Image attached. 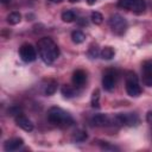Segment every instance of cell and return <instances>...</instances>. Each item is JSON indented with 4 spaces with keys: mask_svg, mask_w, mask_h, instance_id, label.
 Returning <instances> with one entry per match:
<instances>
[{
    "mask_svg": "<svg viewBox=\"0 0 152 152\" xmlns=\"http://www.w3.org/2000/svg\"><path fill=\"white\" fill-rule=\"evenodd\" d=\"M37 49H38L39 57L46 64L53 63L55 59H57V57L59 56V49L57 44L49 37H44L39 39L37 43Z\"/></svg>",
    "mask_w": 152,
    "mask_h": 152,
    "instance_id": "obj_1",
    "label": "cell"
},
{
    "mask_svg": "<svg viewBox=\"0 0 152 152\" xmlns=\"http://www.w3.org/2000/svg\"><path fill=\"white\" fill-rule=\"evenodd\" d=\"M48 120L51 124L62 126V127H68L74 124V120L70 116V114H68L65 110H63L62 108H58V107H51L49 109Z\"/></svg>",
    "mask_w": 152,
    "mask_h": 152,
    "instance_id": "obj_2",
    "label": "cell"
},
{
    "mask_svg": "<svg viewBox=\"0 0 152 152\" xmlns=\"http://www.w3.org/2000/svg\"><path fill=\"white\" fill-rule=\"evenodd\" d=\"M126 91L129 96L137 97L141 94V88L138 82V77L134 72H127L126 76Z\"/></svg>",
    "mask_w": 152,
    "mask_h": 152,
    "instance_id": "obj_3",
    "label": "cell"
},
{
    "mask_svg": "<svg viewBox=\"0 0 152 152\" xmlns=\"http://www.w3.org/2000/svg\"><path fill=\"white\" fill-rule=\"evenodd\" d=\"M109 26L112 31L116 34H124L127 28V21L120 14H113L109 18Z\"/></svg>",
    "mask_w": 152,
    "mask_h": 152,
    "instance_id": "obj_4",
    "label": "cell"
},
{
    "mask_svg": "<svg viewBox=\"0 0 152 152\" xmlns=\"http://www.w3.org/2000/svg\"><path fill=\"white\" fill-rule=\"evenodd\" d=\"M118 6L124 10L133 11L135 13H141L145 10V0H119Z\"/></svg>",
    "mask_w": 152,
    "mask_h": 152,
    "instance_id": "obj_5",
    "label": "cell"
},
{
    "mask_svg": "<svg viewBox=\"0 0 152 152\" xmlns=\"http://www.w3.org/2000/svg\"><path fill=\"white\" fill-rule=\"evenodd\" d=\"M19 55H20V58L26 62V63H30V62H33L36 58H37V51L36 49L31 45V44H23L20 48H19Z\"/></svg>",
    "mask_w": 152,
    "mask_h": 152,
    "instance_id": "obj_6",
    "label": "cell"
},
{
    "mask_svg": "<svg viewBox=\"0 0 152 152\" xmlns=\"http://www.w3.org/2000/svg\"><path fill=\"white\" fill-rule=\"evenodd\" d=\"M118 125H126V126H135L139 122V118L134 113H120L114 118Z\"/></svg>",
    "mask_w": 152,
    "mask_h": 152,
    "instance_id": "obj_7",
    "label": "cell"
},
{
    "mask_svg": "<svg viewBox=\"0 0 152 152\" xmlns=\"http://www.w3.org/2000/svg\"><path fill=\"white\" fill-rule=\"evenodd\" d=\"M102 86L106 90H112L115 87V72L112 70H107L102 77Z\"/></svg>",
    "mask_w": 152,
    "mask_h": 152,
    "instance_id": "obj_8",
    "label": "cell"
},
{
    "mask_svg": "<svg viewBox=\"0 0 152 152\" xmlns=\"http://www.w3.org/2000/svg\"><path fill=\"white\" fill-rule=\"evenodd\" d=\"M15 122H17V125H18L20 128H23V129L26 131V132H31V131L33 129V124H32V121H31L28 118H26L25 115H23V114H18V115L15 116Z\"/></svg>",
    "mask_w": 152,
    "mask_h": 152,
    "instance_id": "obj_9",
    "label": "cell"
},
{
    "mask_svg": "<svg viewBox=\"0 0 152 152\" xmlns=\"http://www.w3.org/2000/svg\"><path fill=\"white\" fill-rule=\"evenodd\" d=\"M23 144H24V140L21 138H13V139L7 140L4 144V150L7 151V152L17 151V150H19L23 146Z\"/></svg>",
    "mask_w": 152,
    "mask_h": 152,
    "instance_id": "obj_10",
    "label": "cell"
},
{
    "mask_svg": "<svg viewBox=\"0 0 152 152\" xmlns=\"http://www.w3.org/2000/svg\"><path fill=\"white\" fill-rule=\"evenodd\" d=\"M87 80V75L83 70H76L72 74V83L75 87H82Z\"/></svg>",
    "mask_w": 152,
    "mask_h": 152,
    "instance_id": "obj_11",
    "label": "cell"
},
{
    "mask_svg": "<svg viewBox=\"0 0 152 152\" xmlns=\"http://www.w3.org/2000/svg\"><path fill=\"white\" fill-rule=\"evenodd\" d=\"M109 119L106 114H96L91 118V124L95 126H106L108 125Z\"/></svg>",
    "mask_w": 152,
    "mask_h": 152,
    "instance_id": "obj_12",
    "label": "cell"
},
{
    "mask_svg": "<svg viewBox=\"0 0 152 152\" xmlns=\"http://www.w3.org/2000/svg\"><path fill=\"white\" fill-rule=\"evenodd\" d=\"M71 39H72L74 43L81 44V43L84 42L86 34H84L82 31H80V30H75V31H72V33H71Z\"/></svg>",
    "mask_w": 152,
    "mask_h": 152,
    "instance_id": "obj_13",
    "label": "cell"
},
{
    "mask_svg": "<svg viewBox=\"0 0 152 152\" xmlns=\"http://www.w3.org/2000/svg\"><path fill=\"white\" fill-rule=\"evenodd\" d=\"M100 55H101V57L103 59H112L114 57V55H115V51H114V49L112 46H104L102 49V51L100 52Z\"/></svg>",
    "mask_w": 152,
    "mask_h": 152,
    "instance_id": "obj_14",
    "label": "cell"
},
{
    "mask_svg": "<svg viewBox=\"0 0 152 152\" xmlns=\"http://www.w3.org/2000/svg\"><path fill=\"white\" fill-rule=\"evenodd\" d=\"M20 19H21V15L18 12H12L7 15V23L10 25H17L20 21Z\"/></svg>",
    "mask_w": 152,
    "mask_h": 152,
    "instance_id": "obj_15",
    "label": "cell"
},
{
    "mask_svg": "<svg viewBox=\"0 0 152 152\" xmlns=\"http://www.w3.org/2000/svg\"><path fill=\"white\" fill-rule=\"evenodd\" d=\"M90 103L94 108H99L100 107V90L99 89H95L91 94V100H90Z\"/></svg>",
    "mask_w": 152,
    "mask_h": 152,
    "instance_id": "obj_16",
    "label": "cell"
},
{
    "mask_svg": "<svg viewBox=\"0 0 152 152\" xmlns=\"http://www.w3.org/2000/svg\"><path fill=\"white\" fill-rule=\"evenodd\" d=\"M76 19V14L72 11H65L62 13V20L65 23H71Z\"/></svg>",
    "mask_w": 152,
    "mask_h": 152,
    "instance_id": "obj_17",
    "label": "cell"
},
{
    "mask_svg": "<svg viewBox=\"0 0 152 152\" xmlns=\"http://www.w3.org/2000/svg\"><path fill=\"white\" fill-rule=\"evenodd\" d=\"M87 138H88V135H87V132H84V131H76L72 135L74 141H84Z\"/></svg>",
    "mask_w": 152,
    "mask_h": 152,
    "instance_id": "obj_18",
    "label": "cell"
},
{
    "mask_svg": "<svg viewBox=\"0 0 152 152\" xmlns=\"http://www.w3.org/2000/svg\"><path fill=\"white\" fill-rule=\"evenodd\" d=\"M90 19L94 24L96 25H100L102 21H103V17L100 12H91V15H90Z\"/></svg>",
    "mask_w": 152,
    "mask_h": 152,
    "instance_id": "obj_19",
    "label": "cell"
},
{
    "mask_svg": "<svg viewBox=\"0 0 152 152\" xmlns=\"http://www.w3.org/2000/svg\"><path fill=\"white\" fill-rule=\"evenodd\" d=\"M62 94H63L65 97H72V96L75 95V90H74L72 87L65 84V86L62 87Z\"/></svg>",
    "mask_w": 152,
    "mask_h": 152,
    "instance_id": "obj_20",
    "label": "cell"
},
{
    "mask_svg": "<svg viewBox=\"0 0 152 152\" xmlns=\"http://www.w3.org/2000/svg\"><path fill=\"white\" fill-rule=\"evenodd\" d=\"M56 89H57V82H56V81H51V82L48 84L46 89H45V94H46V95H52V94L56 91Z\"/></svg>",
    "mask_w": 152,
    "mask_h": 152,
    "instance_id": "obj_21",
    "label": "cell"
},
{
    "mask_svg": "<svg viewBox=\"0 0 152 152\" xmlns=\"http://www.w3.org/2000/svg\"><path fill=\"white\" fill-rule=\"evenodd\" d=\"M142 82L147 87H152V72H142Z\"/></svg>",
    "mask_w": 152,
    "mask_h": 152,
    "instance_id": "obj_22",
    "label": "cell"
},
{
    "mask_svg": "<svg viewBox=\"0 0 152 152\" xmlns=\"http://www.w3.org/2000/svg\"><path fill=\"white\" fill-rule=\"evenodd\" d=\"M141 66H142V72H152V59L145 61Z\"/></svg>",
    "mask_w": 152,
    "mask_h": 152,
    "instance_id": "obj_23",
    "label": "cell"
},
{
    "mask_svg": "<svg viewBox=\"0 0 152 152\" xmlns=\"http://www.w3.org/2000/svg\"><path fill=\"white\" fill-rule=\"evenodd\" d=\"M88 55H89L91 58H96L97 55H99V49H97V46H91V48L89 49V51H88Z\"/></svg>",
    "mask_w": 152,
    "mask_h": 152,
    "instance_id": "obj_24",
    "label": "cell"
},
{
    "mask_svg": "<svg viewBox=\"0 0 152 152\" xmlns=\"http://www.w3.org/2000/svg\"><path fill=\"white\" fill-rule=\"evenodd\" d=\"M146 120H147V122H152V112H148L146 114Z\"/></svg>",
    "mask_w": 152,
    "mask_h": 152,
    "instance_id": "obj_25",
    "label": "cell"
},
{
    "mask_svg": "<svg viewBox=\"0 0 152 152\" xmlns=\"http://www.w3.org/2000/svg\"><path fill=\"white\" fill-rule=\"evenodd\" d=\"M95 1H96V0H87V2H88L89 5H93V4H95Z\"/></svg>",
    "mask_w": 152,
    "mask_h": 152,
    "instance_id": "obj_26",
    "label": "cell"
},
{
    "mask_svg": "<svg viewBox=\"0 0 152 152\" xmlns=\"http://www.w3.org/2000/svg\"><path fill=\"white\" fill-rule=\"evenodd\" d=\"M51 1H52V2H61L62 0H51Z\"/></svg>",
    "mask_w": 152,
    "mask_h": 152,
    "instance_id": "obj_27",
    "label": "cell"
},
{
    "mask_svg": "<svg viewBox=\"0 0 152 152\" xmlns=\"http://www.w3.org/2000/svg\"><path fill=\"white\" fill-rule=\"evenodd\" d=\"M70 2H76V1H78V0H69Z\"/></svg>",
    "mask_w": 152,
    "mask_h": 152,
    "instance_id": "obj_28",
    "label": "cell"
},
{
    "mask_svg": "<svg viewBox=\"0 0 152 152\" xmlns=\"http://www.w3.org/2000/svg\"><path fill=\"white\" fill-rule=\"evenodd\" d=\"M2 2H7V1H10V0H1Z\"/></svg>",
    "mask_w": 152,
    "mask_h": 152,
    "instance_id": "obj_29",
    "label": "cell"
}]
</instances>
